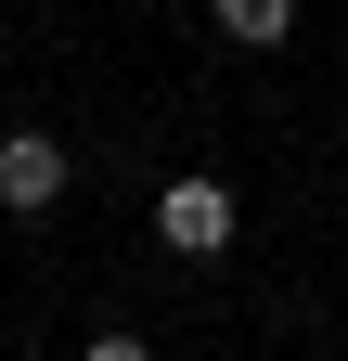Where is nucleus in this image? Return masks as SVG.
Instances as JSON below:
<instances>
[{
  "mask_svg": "<svg viewBox=\"0 0 348 361\" xmlns=\"http://www.w3.org/2000/svg\"><path fill=\"white\" fill-rule=\"evenodd\" d=\"M155 245H168V258H220V245H232V180L181 168V180L155 194Z\"/></svg>",
  "mask_w": 348,
  "mask_h": 361,
  "instance_id": "nucleus-1",
  "label": "nucleus"
},
{
  "mask_svg": "<svg viewBox=\"0 0 348 361\" xmlns=\"http://www.w3.org/2000/svg\"><path fill=\"white\" fill-rule=\"evenodd\" d=\"M65 142H52V129H0V207H13V219H52L65 207Z\"/></svg>",
  "mask_w": 348,
  "mask_h": 361,
  "instance_id": "nucleus-2",
  "label": "nucleus"
},
{
  "mask_svg": "<svg viewBox=\"0 0 348 361\" xmlns=\"http://www.w3.org/2000/svg\"><path fill=\"white\" fill-rule=\"evenodd\" d=\"M220 13V39H245V52H284L297 39V0H206Z\"/></svg>",
  "mask_w": 348,
  "mask_h": 361,
  "instance_id": "nucleus-3",
  "label": "nucleus"
},
{
  "mask_svg": "<svg viewBox=\"0 0 348 361\" xmlns=\"http://www.w3.org/2000/svg\"><path fill=\"white\" fill-rule=\"evenodd\" d=\"M77 361H155V348H142V336H129V323H104L91 348H77Z\"/></svg>",
  "mask_w": 348,
  "mask_h": 361,
  "instance_id": "nucleus-4",
  "label": "nucleus"
}]
</instances>
